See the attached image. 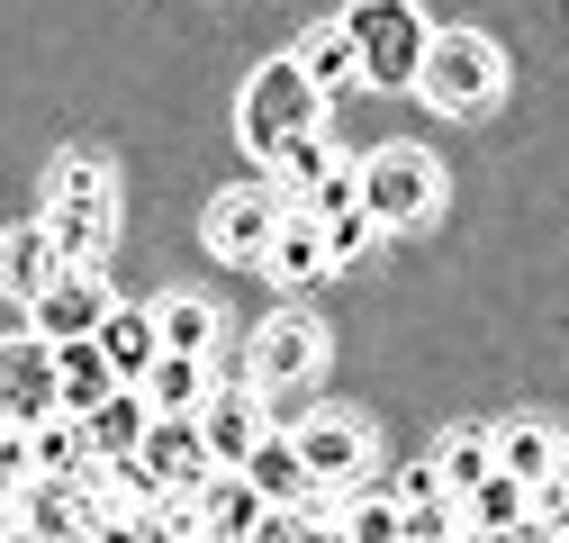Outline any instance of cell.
<instances>
[{"mask_svg": "<svg viewBox=\"0 0 569 543\" xmlns=\"http://www.w3.org/2000/svg\"><path fill=\"white\" fill-rule=\"evenodd\" d=\"M335 28L352 37L362 82H380V91H416V63H425V46H435V28H425L416 0H352Z\"/></svg>", "mask_w": 569, "mask_h": 543, "instance_id": "7a4b0ae2", "label": "cell"}, {"mask_svg": "<svg viewBox=\"0 0 569 543\" xmlns=\"http://www.w3.org/2000/svg\"><path fill=\"white\" fill-rule=\"evenodd\" d=\"M46 417H63V407H54V345L10 335V345H0V426L28 435V426H46Z\"/></svg>", "mask_w": 569, "mask_h": 543, "instance_id": "ba28073f", "label": "cell"}, {"mask_svg": "<svg viewBox=\"0 0 569 543\" xmlns=\"http://www.w3.org/2000/svg\"><path fill=\"white\" fill-rule=\"evenodd\" d=\"M0 543H28V534H19V516H10V507H0Z\"/></svg>", "mask_w": 569, "mask_h": 543, "instance_id": "d590c367", "label": "cell"}, {"mask_svg": "<svg viewBox=\"0 0 569 543\" xmlns=\"http://www.w3.org/2000/svg\"><path fill=\"white\" fill-rule=\"evenodd\" d=\"M63 282V254H54V236L46 227H10V236H0V290H10V299H46Z\"/></svg>", "mask_w": 569, "mask_h": 543, "instance_id": "9a60e30c", "label": "cell"}, {"mask_svg": "<svg viewBox=\"0 0 569 543\" xmlns=\"http://www.w3.org/2000/svg\"><path fill=\"white\" fill-rule=\"evenodd\" d=\"M28 462H37V481H100V462H91V444H82V417H46V426H28Z\"/></svg>", "mask_w": 569, "mask_h": 543, "instance_id": "d6986e66", "label": "cell"}, {"mask_svg": "<svg viewBox=\"0 0 569 543\" xmlns=\"http://www.w3.org/2000/svg\"><path fill=\"white\" fill-rule=\"evenodd\" d=\"M190 426H199V444H208V462H218V471H244V453L271 435V407H262V389L244 381V389H208Z\"/></svg>", "mask_w": 569, "mask_h": 543, "instance_id": "9c48e42d", "label": "cell"}, {"mask_svg": "<svg viewBox=\"0 0 569 543\" xmlns=\"http://www.w3.org/2000/svg\"><path fill=\"white\" fill-rule=\"evenodd\" d=\"M37 227L54 236L63 272H100V254L118 236V181H109V164L100 155H63L46 172V218Z\"/></svg>", "mask_w": 569, "mask_h": 543, "instance_id": "6da1fadb", "label": "cell"}, {"mask_svg": "<svg viewBox=\"0 0 569 543\" xmlns=\"http://www.w3.org/2000/svg\"><path fill=\"white\" fill-rule=\"evenodd\" d=\"M335 534L343 543H398V498L389 490H343L335 498Z\"/></svg>", "mask_w": 569, "mask_h": 543, "instance_id": "83f0119b", "label": "cell"}, {"mask_svg": "<svg viewBox=\"0 0 569 543\" xmlns=\"http://www.w3.org/2000/svg\"><path fill=\"white\" fill-rule=\"evenodd\" d=\"M28 481H37V462H28V435H10V426H0V507H10Z\"/></svg>", "mask_w": 569, "mask_h": 543, "instance_id": "836d02e7", "label": "cell"}, {"mask_svg": "<svg viewBox=\"0 0 569 543\" xmlns=\"http://www.w3.org/2000/svg\"><path fill=\"white\" fill-rule=\"evenodd\" d=\"M525 498H533V490H516L507 471H488V481H479L470 498H452V507H461V534H497V543H507V534L525 525Z\"/></svg>", "mask_w": 569, "mask_h": 543, "instance_id": "4316f807", "label": "cell"}, {"mask_svg": "<svg viewBox=\"0 0 569 543\" xmlns=\"http://www.w3.org/2000/svg\"><path fill=\"white\" fill-rule=\"evenodd\" d=\"M425 471L443 481V498H470L488 471H497V435H488V426H452V435L435 444V462H425Z\"/></svg>", "mask_w": 569, "mask_h": 543, "instance_id": "7402d4cb", "label": "cell"}, {"mask_svg": "<svg viewBox=\"0 0 569 543\" xmlns=\"http://www.w3.org/2000/svg\"><path fill=\"white\" fill-rule=\"evenodd\" d=\"M244 490H253L262 507H308V498H317V481H308V462H299V444L280 435V426H271V435H262V444L244 453Z\"/></svg>", "mask_w": 569, "mask_h": 543, "instance_id": "5bb4252c", "label": "cell"}, {"mask_svg": "<svg viewBox=\"0 0 569 543\" xmlns=\"http://www.w3.org/2000/svg\"><path fill=\"white\" fill-rule=\"evenodd\" d=\"M82 444H91V462H136V444H146V398L109 389L91 417H82Z\"/></svg>", "mask_w": 569, "mask_h": 543, "instance_id": "ffe728a7", "label": "cell"}, {"mask_svg": "<svg viewBox=\"0 0 569 543\" xmlns=\"http://www.w3.org/2000/svg\"><path fill=\"white\" fill-rule=\"evenodd\" d=\"M525 516H533V525H542L551 543H569V471H560L551 490H533V498H525Z\"/></svg>", "mask_w": 569, "mask_h": 543, "instance_id": "d6a6232c", "label": "cell"}, {"mask_svg": "<svg viewBox=\"0 0 569 543\" xmlns=\"http://www.w3.org/2000/svg\"><path fill=\"white\" fill-rule=\"evenodd\" d=\"M10 516H19L28 543H82V498H73V481H28V490L10 498Z\"/></svg>", "mask_w": 569, "mask_h": 543, "instance_id": "e0dca14e", "label": "cell"}, {"mask_svg": "<svg viewBox=\"0 0 569 543\" xmlns=\"http://www.w3.org/2000/svg\"><path fill=\"white\" fill-rule=\"evenodd\" d=\"M326 372V326L299 317V308H280L253 326V345H244V381L253 389H308Z\"/></svg>", "mask_w": 569, "mask_h": 543, "instance_id": "8992f818", "label": "cell"}, {"mask_svg": "<svg viewBox=\"0 0 569 543\" xmlns=\"http://www.w3.org/2000/svg\"><path fill=\"white\" fill-rule=\"evenodd\" d=\"M335 164H343V155H335V136H326V127H317V136H299V146L280 155V181H271V199H280V209H290V199H299L308 181H326Z\"/></svg>", "mask_w": 569, "mask_h": 543, "instance_id": "f1b7e54d", "label": "cell"}, {"mask_svg": "<svg viewBox=\"0 0 569 543\" xmlns=\"http://www.w3.org/2000/svg\"><path fill=\"white\" fill-rule=\"evenodd\" d=\"M199 543H218V534H199Z\"/></svg>", "mask_w": 569, "mask_h": 543, "instance_id": "8d00e7d4", "label": "cell"}, {"mask_svg": "<svg viewBox=\"0 0 569 543\" xmlns=\"http://www.w3.org/2000/svg\"><path fill=\"white\" fill-rule=\"evenodd\" d=\"M109 389H118V381H109L100 345H54V407H63V417H91Z\"/></svg>", "mask_w": 569, "mask_h": 543, "instance_id": "d4e9b609", "label": "cell"}, {"mask_svg": "<svg viewBox=\"0 0 569 543\" xmlns=\"http://www.w3.org/2000/svg\"><path fill=\"white\" fill-rule=\"evenodd\" d=\"M91 345H100V363H109V381H118V389H136V381L154 372V308H109V317H100V335H91Z\"/></svg>", "mask_w": 569, "mask_h": 543, "instance_id": "2e32d148", "label": "cell"}, {"mask_svg": "<svg viewBox=\"0 0 569 543\" xmlns=\"http://www.w3.org/2000/svg\"><path fill=\"white\" fill-rule=\"evenodd\" d=\"M290 63H299V82H308L317 100H335V91H352V82H362V63H352V37H343V28H308Z\"/></svg>", "mask_w": 569, "mask_h": 543, "instance_id": "603a6c76", "label": "cell"}, {"mask_svg": "<svg viewBox=\"0 0 569 543\" xmlns=\"http://www.w3.org/2000/svg\"><path fill=\"white\" fill-rule=\"evenodd\" d=\"M136 471H146V481L163 490V498H190L208 471V444H199V426L190 417H146V444H136Z\"/></svg>", "mask_w": 569, "mask_h": 543, "instance_id": "8fae6325", "label": "cell"}, {"mask_svg": "<svg viewBox=\"0 0 569 543\" xmlns=\"http://www.w3.org/2000/svg\"><path fill=\"white\" fill-rule=\"evenodd\" d=\"M190 507H199V525L218 534V543H244V534H253V516H262V498L244 490V471H208V481L190 490Z\"/></svg>", "mask_w": 569, "mask_h": 543, "instance_id": "44dd1931", "label": "cell"}, {"mask_svg": "<svg viewBox=\"0 0 569 543\" xmlns=\"http://www.w3.org/2000/svg\"><path fill=\"white\" fill-rule=\"evenodd\" d=\"M326 127V100L299 82V63L280 55V63H262V73L244 82V109H236V136H244V155H262V164H280L299 146V136H317Z\"/></svg>", "mask_w": 569, "mask_h": 543, "instance_id": "3957f363", "label": "cell"}, {"mask_svg": "<svg viewBox=\"0 0 569 543\" xmlns=\"http://www.w3.org/2000/svg\"><path fill=\"white\" fill-rule=\"evenodd\" d=\"M290 209H299V218H317V227H326L335 209H362V164H335L326 181H308V190L290 199Z\"/></svg>", "mask_w": 569, "mask_h": 543, "instance_id": "f546056e", "label": "cell"}, {"mask_svg": "<svg viewBox=\"0 0 569 543\" xmlns=\"http://www.w3.org/2000/svg\"><path fill=\"white\" fill-rule=\"evenodd\" d=\"M389 498H398V507H425V498H443V481H435V471H425V462H407Z\"/></svg>", "mask_w": 569, "mask_h": 543, "instance_id": "e575fe53", "label": "cell"}, {"mask_svg": "<svg viewBox=\"0 0 569 543\" xmlns=\"http://www.w3.org/2000/svg\"><path fill=\"white\" fill-rule=\"evenodd\" d=\"M290 444H299V462H308V481H317V490H362V481H371V462H380V453H371V426H362V417H343V407H317V417H299Z\"/></svg>", "mask_w": 569, "mask_h": 543, "instance_id": "52a82bcc", "label": "cell"}, {"mask_svg": "<svg viewBox=\"0 0 569 543\" xmlns=\"http://www.w3.org/2000/svg\"><path fill=\"white\" fill-rule=\"evenodd\" d=\"M317 236H326V272H335V263H362V254L380 245V227H371L362 209H335V218H326Z\"/></svg>", "mask_w": 569, "mask_h": 543, "instance_id": "4dcf8cb0", "label": "cell"}, {"mask_svg": "<svg viewBox=\"0 0 569 543\" xmlns=\"http://www.w3.org/2000/svg\"><path fill=\"white\" fill-rule=\"evenodd\" d=\"M271 282L280 290H308L317 272H326V236H317V218H299V209H280V236H271Z\"/></svg>", "mask_w": 569, "mask_h": 543, "instance_id": "cb8c5ba5", "label": "cell"}, {"mask_svg": "<svg viewBox=\"0 0 569 543\" xmlns=\"http://www.w3.org/2000/svg\"><path fill=\"white\" fill-rule=\"evenodd\" d=\"M154 354L208 363V354H218V308H208V299H163L154 308Z\"/></svg>", "mask_w": 569, "mask_h": 543, "instance_id": "484cf974", "label": "cell"}, {"mask_svg": "<svg viewBox=\"0 0 569 543\" xmlns=\"http://www.w3.org/2000/svg\"><path fill=\"white\" fill-rule=\"evenodd\" d=\"M435 209H443V164L425 155V146H380V155L362 164V218H371L380 236L425 227Z\"/></svg>", "mask_w": 569, "mask_h": 543, "instance_id": "5b68a950", "label": "cell"}, {"mask_svg": "<svg viewBox=\"0 0 569 543\" xmlns=\"http://www.w3.org/2000/svg\"><path fill=\"white\" fill-rule=\"evenodd\" d=\"M452 534H461V507H452V498L398 507V543H452Z\"/></svg>", "mask_w": 569, "mask_h": 543, "instance_id": "1f68e13d", "label": "cell"}, {"mask_svg": "<svg viewBox=\"0 0 569 543\" xmlns=\"http://www.w3.org/2000/svg\"><path fill=\"white\" fill-rule=\"evenodd\" d=\"M280 236V199L253 181V190H227L218 209H208V254H227V263H262Z\"/></svg>", "mask_w": 569, "mask_h": 543, "instance_id": "7c38bea8", "label": "cell"}, {"mask_svg": "<svg viewBox=\"0 0 569 543\" xmlns=\"http://www.w3.org/2000/svg\"><path fill=\"white\" fill-rule=\"evenodd\" d=\"M497 435V471H507L516 490H551L560 471H569V444L542 426V417H516V426H488Z\"/></svg>", "mask_w": 569, "mask_h": 543, "instance_id": "4fadbf2b", "label": "cell"}, {"mask_svg": "<svg viewBox=\"0 0 569 543\" xmlns=\"http://www.w3.org/2000/svg\"><path fill=\"white\" fill-rule=\"evenodd\" d=\"M416 91L435 109H452V118H479V109H497V91H507V55H497L488 37H470V28H435V46H425V63H416Z\"/></svg>", "mask_w": 569, "mask_h": 543, "instance_id": "277c9868", "label": "cell"}, {"mask_svg": "<svg viewBox=\"0 0 569 543\" xmlns=\"http://www.w3.org/2000/svg\"><path fill=\"white\" fill-rule=\"evenodd\" d=\"M218 389L208 381V363H190V354H154V372L136 381V398H146V417H199V398Z\"/></svg>", "mask_w": 569, "mask_h": 543, "instance_id": "ac0fdd59", "label": "cell"}, {"mask_svg": "<svg viewBox=\"0 0 569 543\" xmlns=\"http://www.w3.org/2000/svg\"><path fill=\"white\" fill-rule=\"evenodd\" d=\"M118 308V290H109V272H63V282L37 299V345H91L100 335V317Z\"/></svg>", "mask_w": 569, "mask_h": 543, "instance_id": "30bf717a", "label": "cell"}]
</instances>
